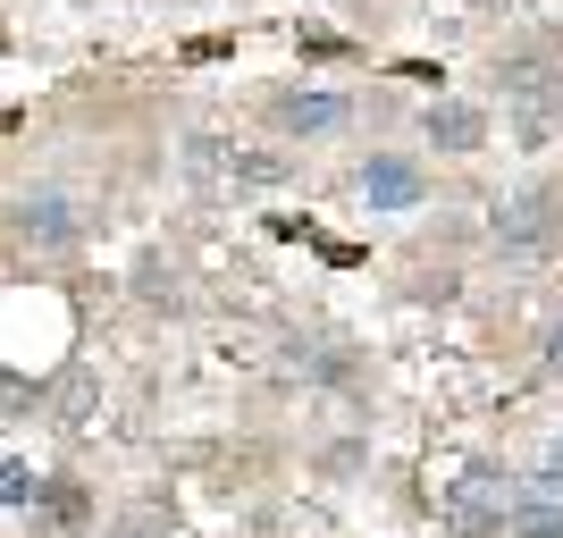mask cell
I'll list each match as a JSON object with an SVG mask.
<instances>
[{
	"label": "cell",
	"mask_w": 563,
	"mask_h": 538,
	"mask_svg": "<svg viewBox=\"0 0 563 538\" xmlns=\"http://www.w3.org/2000/svg\"><path fill=\"white\" fill-rule=\"evenodd\" d=\"M505 538H563V496H530V488H521L514 530H505Z\"/></svg>",
	"instance_id": "10"
},
{
	"label": "cell",
	"mask_w": 563,
	"mask_h": 538,
	"mask_svg": "<svg viewBox=\"0 0 563 538\" xmlns=\"http://www.w3.org/2000/svg\"><path fill=\"white\" fill-rule=\"evenodd\" d=\"M547 362H555V371H563V320L547 328Z\"/></svg>",
	"instance_id": "13"
},
{
	"label": "cell",
	"mask_w": 563,
	"mask_h": 538,
	"mask_svg": "<svg viewBox=\"0 0 563 538\" xmlns=\"http://www.w3.org/2000/svg\"><path fill=\"white\" fill-rule=\"evenodd\" d=\"M34 496H43V471H34V463H0V505H18V514H25Z\"/></svg>",
	"instance_id": "11"
},
{
	"label": "cell",
	"mask_w": 563,
	"mask_h": 538,
	"mask_svg": "<svg viewBox=\"0 0 563 538\" xmlns=\"http://www.w3.org/2000/svg\"><path fill=\"white\" fill-rule=\"evenodd\" d=\"M269 127L295 143H336L353 127V94H329V85H286L269 94Z\"/></svg>",
	"instance_id": "5"
},
{
	"label": "cell",
	"mask_w": 563,
	"mask_h": 538,
	"mask_svg": "<svg viewBox=\"0 0 563 538\" xmlns=\"http://www.w3.org/2000/svg\"><path fill=\"white\" fill-rule=\"evenodd\" d=\"M186 168L202 177V186H235V194L286 186V161H278V152H253V143H228V135H194L186 143Z\"/></svg>",
	"instance_id": "4"
},
{
	"label": "cell",
	"mask_w": 563,
	"mask_h": 538,
	"mask_svg": "<svg viewBox=\"0 0 563 538\" xmlns=\"http://www.w3.org/2000/svg\"><path fill=\"white\" fill-rule=\"evenodd\" d=\"M9 228L34 244V253H68L76 235H85V219H76V202L59 186H34V194H18V211H9Z\"/></svg>",
	"instance_id": "7"
},
{
	"label": "cell",
	"mask_w": 563,
	"mask_h": 538,
	"mask_svg": "<svg viewBox=\"0 0 563 538\" xmlns=\"http://www.w3.org/2000/svg\"><path fill=\"white\" fill-rule=\"evenodd\" d=\"M9 396H18V378H0V413H18V404H9Z\"/></svg>",
	"instance_id": "14"
},
{
	"label": "cell",
	"mask_w": 563,
	"mask_h": 538,
	"mask_svg": "<svg viewBox=\"0 0 563 538\" xmlns=\"http://www.w3.org/2000/svg\"><path fill=\"white\" fill-rule=\"evenodd\" d=\"M353 194H362L371 211L404 219V211H421V202H429V168L412 161V152H371V161H362V177H353Z\"/></svg>",
	"instance_id": "6"
},
{
	"label": "cell",
	"mask_w": 563,
	"mask_h": 538,
	"mask_svg": "<svg viewBox=\"0 0 563 538\" xmlns=\"http://www.w3.org/2000/svg\"><path fill=\"white\" fill-rule=\"evenodd\" d=\"M496 94L514 101V127L521 143H547L563 127V68H547V59H496Z\"/></svg>",
	"instance_id": "3"
},
{
	"label": "cell",
	"mask_w": 563,
	"mask_h": 538,
	"mask_svg": "<svg viewBox=\"0 0 563 538\" xmlns=\"http://www.w3.org/2000/svg\"><path fill=\"white\" fill-rule=\"evenodd\" d=\"M25 521H34V538H76L85 530V488L76 480H43V496L25 505Z\"/></svg>",
	"instance_id": "9"
},
{
	"label": "cell",
	"mask_w": 563,
	"mask_h": 538,
	"mask_svg": "<svg viewBox=\"0 0 563 538\" xmlns=\"http://www.w3.org/2000/svg\"><path fill=\"white\" fill-rule=\"evenodd\" d=\"M488 235H496V253H505V261L555 253V235H563V194H555V186L505 194V202H496V219H488Z\"/></svg>",
	"instance_id": "2"
},
{
	"label": "cell",
	"mask_w": 563,
	"mask_h": 538,
	"mask_svg": "<svg viewBox=\"0 0 563 538\" xmlns=\"http://www.w3.org/2000/svg\"><path fill=\"white\" fill-rule=\"evenodd\" d=\"M521 488H530V496H563V438L547 446V454H539L530 471H521Z\"/></svg>",
	"instance_id": "12"
},
{
	"label": "cell",
	"mask_w": 563,
	"mask_h": 538,
	"mask_svg": "<svg viewBox=\"0 0 563 538\" xmlns=\"http://www.w3.org/2000/svg\"><path fill=\"white\" fill-rule=\"evenodd\" d=\"M514 505H521V471L471 463L446 488V538H505L514 530Z\"/></svg>",
	"instance_id": "1"
},
{
	"label": "cell",
	"mask_w": 563,
	"mask_h": 538,
	"mask_svg": "<svg viewBox=\"0 0 563 538\" xmlns=\"http://www.w3.org/2000/svg\"><path fill=\"white\" fill-rule=\"evenodd\" d=\"M421 135H429V152L463 161V152L488 143V110H479V101H429V110H421Z\"/></svg>",
	"instance_id": "8"
}]
</instances>
